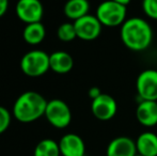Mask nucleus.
<instances>
[{
    "label": "nucleus",
    "mask_w": 157,
    "mask_h": 156,
    "mask_svg": "<svg viewBox=\"0 0 157 156\" xmlns=\"http://www.w3.org/2000/svg\"><path fill=\"white\" fill-rule=\"evenodd\" d=\"M121 39L123 44L132 51L145 50L152 43L153 30L147 21L140 17L126 19L121 26Z\"/></svg>",
    "instance_id": "obj_1"
},
{
    "label": "nucleus",
    "mask_w": 157,
    "mask_h": 156,
    "mask_svg": "<svg viewBox=\"0 0 157 156\" xmlns=\"http://www.w3.org/2000/svg\"><path fill=\"white\" fill-rule=\"evenodd\" d=\"M47 101L35 91H27L17 97L13 105V116L21 123H31L45 115Z\"/></svg>",
    "instance_id": "obj_2"
},
{
    "label": "nucleus",
    "mask_w": 157,
    "mask_h": 156,
    "mask_svg": "<svg viewBox=\"0 0 157 156\" xmlns=\"http://www.w3.org/2000/svg\"><path fill=\"white\" fill-rule=\"evenodd\" d=\"M127 9L126 6L114 2L112 0L103 1L96 10L97 19L101 26L105 27H118L122 26L126 21Z\"/></svg>",
    "instance_id": "obj_3"
},
{
    "label": "nucleus",
    "mask_w": 157,
    "mask_h": 156,
    "mask_svg": "<svg viewBox=\"0 0 157 156\" xmlns=\"http://www.w3.org/2000/svg\"><path fill=\"white\" fill-rule=\"evenodd\" d=\"M49 69V55L43 50H31L21 60V72L29 77L43 76Z\"/></svg>",
    "instance_id": "obj_4"
},
{
    "label": "nucleus",
    "mask_w": 157,
    "mask_h": 156,
    "mask_svg": "<svg viewBox=\"0 0 157 156\" xmlns=\"http://www.w3.org/2000/svg\"><path fill=\"white\" fill-rule=\"evenodd\" d=\"M45 118L56 128H65L72 121V112L64 101L55 98L47 103L45 110Z\"/></svg>",
    "instance_id": "obj_5"
},
{
    "label": "nucleus",
    "mask_w": 157,
    "mask_h": 156,
    "mask_svg": "<svg viewBox=\"0 0 157 156\" xmlns=\"http://www.w3.org/2000/svg\"><path fill=\"white\" fill-rule=\"evenodd\" d=\"M136 88L141 101L157 102V71L145 70L139 74Z\"/></svg>",
    "instance_id": "obj_6"
},
{
    "label": "nucleus",
    "mask_w": 157,
    "mask_h": 156,
    "mask_svg": "<svg viewBox=\"0 0 157 156\" xmlns=\"http://www.w3.org/2000/svg\"><path fill=\"white\" fill-rule=\"evenodd\" d=\"M15 11L17 17L26 25L40 23L44 14L43 4L40 0H18Z\"/></svg>",
    "instance_id": "obj_7"
},
{
    "label": "nucleus",
    "mask_w": 157,
    "mask_h": 156,
    "mask_svg": "<svg viewBox=\"0 0 157 156\" xmlns=\"http://www.w3.org/2000/svg\"><path fill=\"white\" fill-rule=\"evenodd\" d=\"M91 111L97 120L109 121L116 116L118 111V105L111 95L101 93L98 97L92 100Z\"/></svg>",
    "instance_id": "obj_8"
},
{
    "label": "nucleus",
    "mask_w": 157,
    "mask_h": 156,
    "mask_svg": "<svg viewBox=\"0 0 157 156\" xmlns=\"http://www.w3.org/2000/svg\"><path fill=\"white\" fill-rule=\"evenodd\" d=\"M77 38L83 41H93L101 32V24L94 15H86L74 21Z\"/></svg>",
    "instance_id": "obj_9"
},
{
    "label": "nucleus",
    "mask_w": 157,
    "mask_h": 156,
    "mask_svg": "<svg viewBox=\"0 0 157 156\" xmlns=\"http://www.w3.org/2000/svg\"><path fill=\"white\" fill-rule=\"evenodd\" d=\"M61 156H86V144L77 134H65L59 140Z\"/></svg>",
    "instance_id": "obj_10"
},
{
    "label": "nucleus",
    "mask_w": 157,
    "mask_h": 156,
    "mask_svg": "<svg viewBox=\"0 0 157 156\" xmlns=\"http://www.w3.org/2000/svg\"><path fill=\"white\" fill-rule=\"evenodd\" d=\"M136 154V141L126 136L112 139L106 150V156H135Z\"/></svg>",
    "instance_id": "obj_11"
},
{
    "label": "nucleus",
    "mask_w": 157,
    "mask_h": 156,
    "mask_svg": "<svg viewBox=\"0 0 157 156\" xmlns=\"http://www.w3.org/2000/svg\"><path fill=\"white\" fill-rule=\"evenodd\" d=\"M136 118L141 125L153 127L157 125V102L141 101L136 109Z\"/></svg>",
    "instance_id": "obj_12"
},
{
    "label": "nucleus",
    "mask_w": 157,
    "mask_h": 156,
    "mask_svg": "<svg viewBox=\"0 0 157 156\" xmlns=\"http://www.w3.org/2000/svg\"><path fill=\"white\" fill-rule=\"evenodd\" d=\"M50 70L57 74H66L74 67V60L68 52L58 50L49 55Z\"/></svg>",
    "instance_id": "obj_13"
},
{
    "label": "nucleus",
    "mask_w": 157,
    "mask_h": 156,
    "mask_svg": "<svg viewBox=\"0 0 157 156\" xmlns=\"http://www.w3.org/2000/svg\"><path fill=\"white\" fill-rule=\"evenodd\" d=\"M137 153L142 156H157V134L144 131L136 140Z\"/></svg>",
    "instance_id": "obj_14"
},
{
    "label": "nucleus",
    "mask_w": 157,
    "mask_h": 156,
    "mask_svg": "<svg viewBox=\"0 0 157 156\" xmlns=\"http://www.w3.org/2000/svg\"><path fill=\"white\" fill-rule=\"evenodd\" d=\"M90 3L88 0H67L64 6V14L72 21H77L88 15Z\"/></svg>",
    "instance_id": "obj_15"
},
{
    "label": "nucleus",
    "mask_w": 157,
    "mask_h": 156,
    "mask_svg": "<svg viewBox=\"0 0 157 156\" xmlns=\"http://www.w3.org/2000/svg\"><path fill=\"white\" fill-rule=\"evenodd\" d=\"M45 27H44V25L41 21L40 23L28 24L24 28L23 38L26 43H28L29 45H39L45 39Z\"/></svg>",
    "instance_id": "obj_16"
},
{
    "label": "nucleus",
    "mask_w": 157,
    "mask_h": 156,
    "mask_svg": "<svg viewBox=\"0 0 157 156\" xmlns=\"http://www.w3.org/2000/svg\"><path fill=\"white\" fill-rule=\"evenodd\" d=\"M33 156H61L59 143L54 139H43L36 144Z\"/></svg>",
    "instance_id": "obj_17"
},
{
    "label": "nucleus",
    "mask_w": 157,
    "mask_h": 156,
    "mask_svg": "<svg viewBox=\"0 0 157 156\" xmlns=\"http://www.w3.org/2000/svg\"><path fill=\"white\" fill-rule=\"evenodd\" d=\"M58 39L62 42H72L77 38L76 30H75L74 23H63L58 27L57 30Z\"/></svg>",
    "instance_id": "obj_18"
},
{
    "label": "nucleus",
    "mask_w": 157,
    "mask_h": 156,
    "mask_svg": "<svg viewBox=\"0 0 157 156\" xmlns=\"http://www.w3.org/2000/svg\"><path fill=\"white\" fill-rule=\"evenodd\" d=\"M142 9L147 17L157 21V0H143Z\"/></svg>",
    "instance_id": "obj_19"
},
{
    "label": "nucleus",
    "mask_w": 157,
    "mask_h": 156,
    "mask_svg": "<svg viewBox=\"0 0 157 156\" xmlns=\"http://www.w3.org/2000/svg\"><path fill=\"white\" fill-rule=\"evenodd\" d=\"M11 124V113L6 107L0 106V135L9 128Z\"/></svg>",
    "instance_id": "obj_20"
},
{
    "label": "nucleus",
    "mask_w": 157,
    "mask_h": 156,
    "mask_svg": "<svg viewBox=\"0 0 157 156\" xmlns=\"http://www.w3.org/2000/svg\"><path fill=\"white\" fill-rule=\"evenodd\" d=\"M9 8V0H0V17L6 13Z\"/></svg>",
    "instance_id": "obj_21"
},
{
    "label": "nucleus",
    "mask_w": 157,
    "mask_h": 156,
    "mask_svg": "<svg viewBox=\"0 0 157 156\" xmlns=\"http://www.w3.org/2000/svg\"><path fill=\"white\" fill-rule=\"evenodd\" d=\"M101 91L99 90V88H97V87L90 88V90H89V96L92 98V100H94V98L98 97V96L101 95Z\"/></svg>",
    "instance_id": "obj_22"
},
{
    "label": "nucleus",
    "mask_w": 157,
    "mask_h": 156,
    "mask_svg": "<svg viewBox=\"0 0 157 156\" xmlns=\"http://www.w3.org/2000/svg\"><path fill=\"white\" fill-rule=\"evenodd\" d=\"M112 1H114V2H118V3L123 4V6H127V4L130 2V0H112Z\"/></svg>",
    "instance_id": "obj_23"
},
{
    "label": "nucleus",
    "mask_w": 157,
    "mask_h": 156,
    "mask_svg": "<svg viewBox=\"0 0 157 156\" xmlns=\"http://www.w3.org/2000/svg\"><path fill=\"white\" fill-rule=\"evenodd\" d=\"M135 156H142V155H140V154H138V153H137V154L135 155Z\"/></svg>",
    "instance_id": "obj_24"
}]
</instances>
